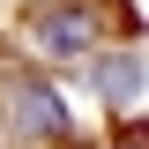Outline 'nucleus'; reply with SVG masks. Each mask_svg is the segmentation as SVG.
Wrapping results in <instances>:
<instances>
[{
	"label": "nucleus",
	"mask_w": 149,
	"mask_h": 149,
	"mask_svg": "<svg viewBox=\"0 0 149 149\" xmlns=\"http://www.w3.org/2000/svg\"><path fill=\"white\" fill-rule=\"evenodd\" d=\"M0 97H8V127H15L22 142H52V134H67V104H60L37 74L0 67Z\"/></svg>",
	"instance_id": "nucleus-1"
},
{
	"label": "nucleus",
	"mask_w": 149,
	"mask_h": 149,
	"mask_svg": "<svg viewBox=\"0 0 149 149\" xmlns=\"http://www.w3.org/2000/svg\"><path fill=\"white\" fill-rule=\"evenodd\" d=\"M30 37H37L45 60H67V52H82V45H97V15L82 8V0H67V8H37V15H30Z\"/></svg>",
	"instance_id": "nucleus-2"
},
{
	"label": "nucleus",
	"mask_w": 149,
	"mask_h": 149,
	"mask_svg": "<svg viewBox=\"0 0 149 149\" xmlns=\"http://www.w3.org/2000/svg\"><path fill=\"white\" fill-rule=\"evenodd\" d=\"M97 90H104L112 104H134V97H142V52H119V60H104V67H97Z\"/></svg>",
	"instance_id": "nucleus-3"
},
{
	"label": "nucleus",
	"mask_w": 149,
	"mask_h": 149,
	"mask_svg": "<svg viewBox=\"0 0 149 149\" xmlns=\"http://www.w3.org/2000/svg\"><path fill=\"white\" fill-rule=\"evenodd\" d=\"M127 149H142V142H127Z\"/></svg>",
	"instance_id": "nucleus-4"
}]
</instances>
